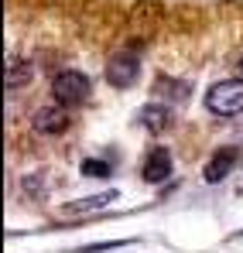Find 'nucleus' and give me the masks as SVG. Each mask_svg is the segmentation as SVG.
Returning a JSON list of instances; mask_svg holds the SVG:
<instances>
[{
  "label": "nucleus",
  "mask_w": 243,
  "mask_h": 253,
  "mask_svg": "<svg viewBox=\"0 0 243 253\" xmlns=\"http://www.w3.org/2000/svg\"><path fill=\"white\" fill-rule=\"evenodd\" d=\"M205 106L219 117H240L243 113V83L237 79H223L205 92Z\"/></svg>",
  "instance_id": "f257e3e1"
},
{
  "label": "nucleus",
  "mask_w": 243,
  "mask_h": 253,
  "mask_svg": "<svg viewBox=\"0 0 243 253\" xmlns=\"http://www.w3.org/2000/svg\"><path fill=\"white\" fill-rule=\"evenodd\" d=\"M51 92H55V99H58L62 106H79V103L89 99L93 83H89L82 72H76V69H65V72H58V76H55Z\"/></svg>",
  "instance_id": "f03ea898"
},
{
  "label": "nucleus",
  "mask_w": 243,
  "mask_h": 253,
  "mask_svg": "<svg viewBox=\"0 0 243 253\" xmlns=\"http://www.w3.org/2000/svg\"><path fill=\"white\" fill-rule=\"evenodd\" d=\"M137 76H141V58L130 55V51H120V55H113V58L106 62V83L120 85V89L134 85Z\"/></svg>",
  "instance_id": "7ed1b4c3"
},
{
  "label": "nucleus",
  "mask_w": 243,
  "mask_h": 253,
  "mask_svg": "<svg viewBox=\"0 0 243 253\" xmlns=\"http://www.w3.org/2000/svg\"><path fill=\"white\" fill-rule=\"evenodd\" d=\"M141 174H144V181H151V185H161L164 178H171V151H168V147H154V151L147 154Z\"/></svg>",
  "instance_id": "20e7f679"
},
{
  "label": "nucleus",
  "mask_w": 243,
  "mask_h": 253,
  "mask_svg": "<svg viewBox=\"0 0 243 253\" xmlns=\"http://www.w3.org/2000/svg\"><path fill=\"white\" fill-rule=\"evenodd\" d=\"M35 126H38L41 133H62V130L69 126V117H65L58 106H45L38 117H35Z\"/></svg>",
  "instance_id": "39448f33"
},
{
  "label": "nucleus",
  "mask_w": 243,
  "mask_h": 253,
  "mask_svg": "<svg viewBox=\"0 0 243 253\" xmlns=\"http://www.w3.org/2000/svg\"><path fill=\"white\" fill-rule=\"evenodd\" d=\"M233 161H237V154L226 147V151H219L209 165H205V171H202V178L205 181H223L226 174H230V168H233Z\"/></svg>",
  "instance_id": "423d86ee"
},
{
  "label": "nucleus",
  "mask_w": 243,
  "mask_h": 253,
  "mask_svg": "<svg viewBox=\"0 0 243 253\" xmlns=\"http://www.w3.org/2000/svg\"><path fill=\"white\" fill-rule=\"evenodd\" d=\"M117 195H120V192H99V195H89V199H76V202H69V206H65V212H89V209H103V206L117 202Z\"/></svg>",
  "instance_id": "0eeeda50"
},
{
  "label": "nucleus",
  "mask_w": 243,
  "mask_h": 253,
  "mask_svg": "<svg viewBox=\"0 0 243 253\" xmlns=\"http://www.w3.org/2000/svg\"><path fill=\"white\" fill-rule=\"evenodd\" d=\"M141 120H144V126L147 130H164L168 126V120H171V110L168 106H161V103H151V106H144V113H141Z\"/></svg>",
  "instance_id": "6e6552de"
},
{
  "label": "nucleus",
  "mask_w": 243,
  "mask_h": 253,
  "mask_svg": "<svg viewBox=\"0 0 243 253\" xmlns=\"http://www.w3.org/2000/svg\"><path fill=\"white\" fill-rule=\"evenodd\" d=\"M82 174H86V178H89V174H93V178H110V174H113V168H110L106 161L86 158V161H82Z\"/></svg>",
  "instance_id": "1a4fd4ad"
},
{
  "label": "nucleus",
  "mask_w": 243,
  "mask_h": 253,
  "mask_svg": "<svg viewBox=\"0 0 243 253\" xmlns=\"http://www.w3.org/2000/svg\"><path fill=\"white\" fill-rule=\"evenodd\" d=\"M240 69H243V62H240Z\"/></svg>",
  "instance_id": "9d476101"
}]
</instances>
